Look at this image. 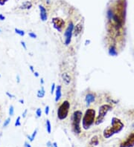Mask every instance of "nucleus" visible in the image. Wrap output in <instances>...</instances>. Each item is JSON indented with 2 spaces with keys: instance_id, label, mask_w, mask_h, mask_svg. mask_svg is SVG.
Listing matches in <instances>:
<instances>
[{
  "instance_id": "1",
  "label": "nucleus",
  "mask_w": 134,
  "mask_h": 147,
  "mask_svg": "<svg viewBox=\"0 0 134 147\" xmlns=\"http://www.w3.org/2000/svg\"><path fill=\"white\" fill-rule=\"evenodd\" d=\"M125 127L124 123L121 122V120L117 117H113L111 120V125L107 128H105L103 132L104 138L108 139L111 138L112 136L115 134H118Z\"/></svg>"
},
{
  "instance_id": "2",
  "label": "nucleus",
  "mask_w": 134,
  "mask_h": 147,
  "mask_svg": "<svg viewBox=\"0 0 134 147\" xmlns=\"http://www.w3.org/2000/svg\"><path fill=\"white\" fill-rule=\"evenodd\" d=\"M95 111L93 108H88L83 114L82 118V127L85 130L89 129L94 124L95 120Z\"/></svg>"
},
{
  "instance_id": "3",
  "label": "nucleus",
  "mask_w": 134,
  "mask_h": 147,
  "mask_svg": "<svg viewBox=\"0 0 134 147\" xmlns=\"http://www.w3.org/2000/svg\"><path fill=\"white\" fill-rule=\"evenodd\" d=\"M83 117V113L80 110H77L73 113L72 117V126L73 132L77 134H80L81 128H80V123Z\"/></svg>"
},
{
  "instance_id": "4",
  "label": "nucleus",
  "mask_w": 134,
  "mask_h": 147,
  "mask_svg": "<svg viewBox=\"0 0 134 147\" xmlns=\"http://www.w3.org/2000/svg\"><path fill=\"white\" fill-rule=\"evenodd\" d=\"M70 103L68 100H64L58 108V117L60 120H65L69 115Z\"/></svg>"
},
{
  "instance_id": "5",
  "label": "nucleus",
  "mask_w": 134,
  "mask_h": 147,
  "mask_svg": "<svg viewBox=\"0 0 134 147\" xmlns=\"http://www.w3.org/2000/svg\"><path fill=\"white\" fill-rule=\"evenodd\" d=\"M111 109L112 106L110 105L104 104L100 106V108H99L98 115L96 120H95V125H99L100 123H102L104 120V117H106L107 114Z\"/></svg>"
},
{
  "instance_id": "6",
  "label": "nucleus",
  "mask_w": 134,
  "mask_h": 147,
  "mask_svg": "<svg viewBox=\"0 0 134 147\" xmlns=\"http://www.w3.org/2000/svg\"><path fill=\"white\" fill-rule=\"evenodd\" d=\"M73 29H74V24L72 22H70L69 25L66 28L64 32V37H65V45H69L72 41V37L73 34Z\"/></svg>"
},
{
  "instance_id": "7",
  "label": "nucleus",
  "mask_w": 134,
  "mask_h": 147,
  "mask_svg": "<svg viewBox=\"0 0 134 147\" xmlns=\"http://www.w3.org/2000/svg\"><path fill=\"white\" fill-rule=\"evenodd\" d=\"M52 25L56 30L61 32L63 27L65 26V22L60 17H54L52 19Z\"/></svg>"
},
{
  "instance_id": "8",
  "label": "nucleus",
  "mask_w": 134,
  "mask_h": 147,
  "mask_svg": "<svg viewBox=\"0 0 134 147\" xmlns=\"http://www.w3.org/2000/svg\"><path fill=\"white\" fill-rule=\"evenodd\" d=\"M134 146V133L130 134L125 141L120 144V147H133Z\"/></svg>"
},
{
  "instance_id": "9",
  "label": "nucleus",
  "mask_w": 134,
  "mask_h": 147,
  "mask_svg": "<svg viewBox=\"0 0 134 147\" xmlns=\"http://www.w3.org/2000/svg\"><path fill=\"white\" fill-rule=\"evenodd\" d=\"M83 25H84L83 21H80V23H78V24H76V25H74L72 34L74 37H78V36L81 34L82 31H83Z\"/></svg>"
},
{
  "instance_id": "10",
  "label": "nucleus",
  "mask_w": 134,
  "mask_h": 147,
  "mask_svg": "<svg viewBox=\"0 0 134 147\" xmlns=\"http://www.w3.org/2000/svg\"><path fill=\"white\" fill-rule=\"evenodd\" d=\"M95 100V95L92 93H88L85 97V102L86 106H89L92 102Z\"/></svg>"
},
{
  "instance_id": "11",
  "label": "nucleus",
  "mask_w": 134,
  "mask_h": 147,
  "mask_svg": "<svg viewBox=\"0 0 134 147\" xmlns=\"http://www.w3.org/2000/svg\"><path fill=\"white\" fill-rule=\"evenodd\" d=\"M40 8V19L41 20L43 21V22H46L48 19V17H47V12H46V9L43 7V5H40L39 6Z\"/></svg>"
},
{
  "instance_id": "12",
  "label": "nucleus",
  "mask_w": 134,
  "mask_h": 147,
  "mask_svg": "<svg viewBox=\"0 0 134 147\" xmlns=\"http://www.w3.org/2000/svg\"><path fill=\"white\" fill-rule=\"evenodd\" d=\"M61 78L62 80H63V82H64L66 86H68V85L70 84L72 78H71V76L68 74V73L66 72L63 73V74H61Z\"/></svg>"
},
{
  "instance_id": "13",
  "label": "nucleus",
  "mask_w": 134,
  "mask_h": 147,
  "mask_svg": "<svg viewBox=\"0 0 134 147\" xmlns=\"http://www.w3.org/2000/svg\"><path fill=\"white\" fill-rule=\"evenodd\" d=\"M61 86H56L55 88V102H58L60 100V99L62 97V92H61Z\"/></svg>"
},
{
  "instance_id": "14",
  "label": "nucleus",
  "mask_w": 134,
  "mask_h": 147,
  "mask_svg": "<svg viewBox=\"0 0 134 147\" xmlns=\"http://www.w3.org/2000/svg\"><path fill=\"white\" fill-rule=\"evenodd\" d=\"M99 143L98 138L97 136H94L90 140V142H89V144L92 146H98Z\"/></svg>"
},
{
  "instance_id": "15",
  "label": "nucleus",
  "mask_w": 134,
  "mask_h": 147,
  "mask_svg": "<svg viewBox=\"0 0 134 147\" xmlns=\"http://www.w3.org/2000/svg\"><path fill=\"white\" fill-rule=\"evenodd\" d=\"M46 94V91H45L44 88L42 87L40 89H39L37 91V96L38 98H43Z\"/></svg>"
},
{
  "instance_id": "16",
  "label": "nucleus",
  "mask_w": 134,
  "mask_h": 147,
  "mask_svg": "<svg viewBox=\"0 0 134 147\" xmlns=\"http://www.w3.org/2000/svg\"><path fill=\"white\" fill-rule=\"evenodd\" d=\"M109 54H110V55H111V56H114V57L117 55L118 52L115 47L114 46L110 47V49H109Z\"/></svg>"
},
{
  "instance_id": "17",
  "label": "nucleus",
  "mask_w": 134,
  "mask_h": 147,
  "mask_svg": "<svg viewBox=\"0 0 134 147\" xmlns=\"http://www.w3.org/2000/svg\"><path fill=\"white\" fill-rule=\"evenodd\" d=\"M37 129L36 128L35 130L34 131V132L32 133L31 135L27 136V137H28V140H30V142H33L34 141V140L35 139V137H36V135H37Z\"/></svg>"
},
{
  "instance_id": "18",
  "label": "nucleus",
  "mask_w": 134,
  "mask_h": 147,
  "mask_svg": "<svg viewBox=\"0 0 134 147\" xmlns=\"http://www.w3.org/2000/svg\"><path fill=\"white\" fill-rule=\"evenodd\" d=\"M32 7V4L30 2H25L24 4L21 6V9H30Z\"/></svg>"
},
{
  "instance_id": "19",
  "label": "nucleus",
  "mask_w": 134,
  "mask_h": 147,
  "mask_svg": "<svg viewBox=\"0 0 134 147\" xmlns=\"http://www.w3.org/2000/svg\"><path fill=\"white\" fill-rule=\"evenodd\" d=\"M46 130L48 134H51L52 132V125L49 120H46Z\"/></svg>"
},
{
  "instance_id": "20",
  "label": "nucleus",
  "mask_w": 134,
  "mask_h": 147,
  "mask_svg": "<svg viewBox=\"0 0 134 147\" xmlns=\"http://www.w3.org/2000/svg\"><path fill=\"white\" fill-rule=\"evenodd\" d=\"M15 32H16V34H19V35L21 36V37H23V36H25V34L24 31L18 29V28H15Z\"/></svg>"
},
{
  "instance_id": "21",
  "label": "nucleus",
  "mask_w": 134,
  "mask_h": 147,
  "mask_svg": "<svg viewBox=\"0 0 134 147\" xmlns=\"http://www.w3.org/2000/svg\"><path fill=\"white\" fill-rule=\"evenodd\" d=\"M20 120H21V117H18L15 121V126L16 127H18V126H21V122H20Z\"/></svg>"
},
{
  "instance_id": "22",
  "label": "nucleus",
  "mask_w": 134,
  "mask_h": 147,
  "mask_svg": "<svg viewBox=\"0 0 134 147\" xmlns=\"http://www.w3.org/2000/svg\"><path fill=\"white\" fill-rule=\"evenodd\" d=\"M11 123V117H8L7 119L5 120V121L4 122V124H3V127H7L9 123Z\"/></svg>"
},
{
  "instance_id": "23",
  "label": "nucleus",
  "mask_w": 134,
  "mask_h": 147,
  "mask_svg": "<svg viewBox=\"0 0 134 147\" xmlns=\"http://www.w3.org/2000/svg\"><path fill=\"white\" fill-rule=\"evenodd\" d=\"M14 114V108L13 106H11L9 108V115L13 116Z\"/></svg>"
},
{
  "instance_id": "24",
  "label": "nucleus",
  "mask_w": 134,
  "mask_h": 147,
  "mask_svg": "<svg viewBox=\"0 0 134 147\" xmlns=\"http://www.w3.org/2000/svg\"><path fill=\"white\" fill-rule=\"evenodd\" d=\"M36 114H37V117H40L42 115V110L40 108H38L36 110Z\"/></svg>"
},
{
  "instance_id": "25",
  "label": "nucleus",
  "mask_w": 134,
  "mask_h": 147,
  "mask_svg": "<svg viewBox=\"0 0 134 147\" xmlns=\"http://www.w3.org/2000/svg\"><path fill=\"white\" fill-rule=\"evenodd\" d=\"M28 36H29L31 38H32V39H36V38L37 37V34H34V32H29V33H28Z\"/></svg>"
},
{
  "instance_id": "26",
  "label": "nucleus",
  "mask_w": 134,
  "mask_h": 147,
  "mask_svg": "<svg viewBox=\"0 0 134 147\" xmlns=\"http://www.w3.org/2000/svg\"><path fill=\"white\" fill-rule=\"evenodd\" d=\"M55 88H56V85L54 82H53L52 85V87H51V94H53V93L55 91Z\"/></svg>"
},
{
  "instance_id": "27",
  "label": "nucleus",
  "mask_w": 134,
  "mask_h": 147,
  "mask_svg": "<svg viewBox=\"0 0 134 147\" xmlns=\"http://www.w3.org/2000/svg\"><path fill=\"white\" fill-rule=\"evenodd\" d=\"M49 110H50V108H49V106H46V108H45V114L48 115V114H49Z\"/></svg>"
},
{
  "instance_id": "28",
  "label": "nucleus",
  "mask_w": 134,
  "mask_h": 147,
  "mask_svg": "<svg viewBox=\"0 0 134 147\" xmlns=\"http://www.w3.org/2000/svg\"><path fill=\"white\" fill-rule=\"evenodd\" d=\"M20 43H21V45H22V46L23 47V48H24L25 50H27V46H26L25 43L24 41H21Z\"/></svg>"
},
{
  "instance_id": "29",
  "label": "nucleus",
  "mask_w": 134,
  "mask_h": 147,
  "mask_svg": "<svg viewBox=\"0 0 134 147\" xmlns=\"http://www.w3.org/2000/svg\"><path fill=\"white\" fill-rule=\"evenodd\" d=\"M6 94H7V96H8V97H10V98H13V97H14V96L11 94H10L9 92H8V91H7V92H6Z\"/></svg>"
},
{
  "instance_id": "30",
  "label": "nucleus",
  "mask_w": 134,
  "mask_h": 147,
  "mask_svg": "<svg viewBox=\"0 0 134 147\" xmlns=\"http://www.w3.org/2000/svg\"><path fill=\"white\" fill-rule=\"evenodd\" d=\"M27 112H28V110H27V109L25 110V112H23V113H22V117H24V118H25V117H26V114H27Z\"/></svg>"
},
{
  "instance_id": "31",
  "label": "nucleus",
  "mask_w": 134,
  "mask_h": 147,
  "mask_svg": "<svg viewBox=\"0 0 134 147\" xmlns=\"http://www.w3.org/2000/svg\"><path fill=\"white\" fill-rule=\"evenodd\" d=\"M7 0H0V5H3L6 2H7Z\"/></svg>"
},
{
  "instance_id": "32",
  "label": "nucleus",
  "mask_w": 134,
  "mask_h": 147,
  "mask_svg": "<svg viewBox=\"0 0 134 147\" xmlns=\"http://www.w3.org/2000/svg\"><path fill=\"white\" fill-rule=\"evenodd\" d=\"M46 145L48 147H52V143L50 141H48L46 143Z\"/></svg>"
},
{
  "instance_id": "33",
  "label": "nucleus",
  "mask_w": 134,
  "mask_h": 147,
  "mask_svg": "<svg viewBox=\"0 0 134 147\" xmlns=\"http://www.w3.org/2000/svg\"><path fill=\"white\" fill-rule=\"evenodd\" d=\"M25 147H31V146L30 145L29 143L28 142H25Z\"/></svg>"
},
{
  "instance_id": "34",
  "label": "nucleus",
  "mask_w": 134,
  "mask_h": 147,
  "mask_svg": "<svg viewBox=\"0 0 134 147\" xmlns=\"http://www.w3.org/2000/svg\"><path fill=\"white\" fill-rule=\"evenodd\" d=\"M5 17H4L2 14H0V20H5Z\"/></svg>"
},
{
  "instance_id": "35",
  "label": "nucleus",
  "mask_w": 134,
  "mask_h": 147,
  "mask_svg": "<svg viewBox=\"0 0 134 147\" xmlns=\"http://www.w3.org/2000/svg\"><path fill=\"white\" fill-rule=\"evenodd\" d=\"M30 68V70H31V71L32 73L34 72V67H33V65H30L29 66Z\"/></svg>"
},
{
  "instance_id": "36",
  "label": "nucleus",
  "mask_w": 134,
  "mask_h": 147,
  "mask_svg": "<svg viewBox=\"0 0 134 147\" xmlns=\"http://www.w3.org/2000/svg\"><path fill=\"white\" fill-rule=\"evenodd\" d=\"M34 76H35L36 77H38V76H39V73L37 72V71H34Z\"/></svg>"
},
{
  "instance_id": "37",
  "label": "nucleus",
  "mask_w": 134,
  "mask_h": 147,
  "mask_svg": "<svg viewBox=\"0 0 134 147\" xmlns=\"http://www.w3.org/2000/svg\"><path fill=\"white\" fill-rule=\"evenodd\" d=\"M52 147H58V144H57L56 142H54V143H52Z\"/></svg>"
},
{
  "instance_id": "38",
  "label": "nucleus",
  "mask_w": 134,
  "mask_h": 147,
  "mask_svg": "<svg viewBox=\"0 0 134 147\" xmlns=\"http://www.w3.org/2000/svg\"><path fill=\"white\" fill-rule=\"evenodd\" d=\"M17 82H20V78H19V75H17Z\"/></svg>"
},
{
  "instance_id": "39",
  "label": "nucleus",
  "mask_w": 134,
  "mask_h": 147,
  "mask_svg": "<svg viewBox=\"0 0 134 147\" xmlns=\"http://www.w3.org/2000/svg\"><path fill=\"white\" fill-rule=\"evenodd\" d=\"M19 102H20L21 104H24V100H19Z\"/></svg>"
},
{
  "instance_id": "40",
  "label": "nucleus",
  "mask_w": 134,
  "mask_h": 147,
  "mask_svg": "<svg viewBox=\"0 0 134 147\" xmlns=\"http://www.w3.org/2000/svg\"><path fill=\"white\" fill-rule=\"evenodd\" d=\"M40 82H41V84H42V85H43V84L44 83V80H43V78L40 79Z\"/></svg>"
},
{
  "instance_id": "41",
  "label": "nucleus",
  "mask_w": 134,
  "mask_h": 147,
  "mask_svg": "<svg viewBox=\"0 0 134 147\" xmlns=\"http://www.w3.org/2000/svg\"><path fill=\"white\" fill-rule=\"evenodd\" d=\"M90 43V41H89H89H88V40H86V45H87V43Z\"/></svg>"
},
{
  "instance_id": "42",
  "label": "nucleus",
  "mask_w": 134,
  "mask_h": 147,
  "mask_svg": "<svg viewBox=\"0 0 134 147\" xmlns=\"http://www.w3.org/2000/svg\"><path fill=\"white\" fill-rule=\"evenodd\" d=\"M132 127H133V129H134V123H133V124Z\"/></svg>"
},
{
  "instance_id": "43",
  "label": "nucleus",
  "mask_w": 134,
  "mask_h": 147,
  "mask_svg": "<svg viewBox=\"0 0 134 147\" xmlns=\"http://www.w3.org/2000/svg\"><path fill=\"white\" fill-rule=\"evenodd\" d=\"M0 32H1V29H0Z\"/></svg>"
},
{
  "instance_id": "44",
  "label": "nucleus",
  "mask_w": 134,
  "mask_h": 147,
  "mask_svg": "<svg viewBox=\"0 0 134 147\" xmlns=\"http://www.w3.org/2000/svg\"><path fill=\"white\" fill-rule=\"evenodd\" d=\"M0 122H1V119H0Z\"/></svg>"
}]
</instances>
